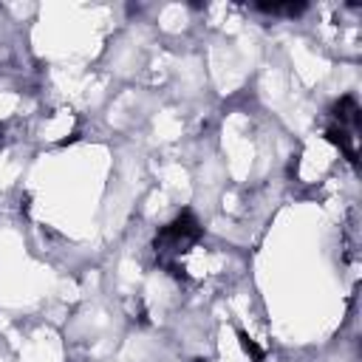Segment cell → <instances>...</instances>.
Here are the masks:
<instances>
[{
  "mask_svg": "<svg viewBox=\"0 0 362 362\" xmlns=\"http://www.w3.org/2000/svg\"><path fill=\"white\" fill-rule=\"evenodd\" d=\"M204 229L192 212H181L175 221H170L158 235H156V255L161 263H170V257L187 252L201 240Z\"/></svg>",
  "mask_w": 362,
  "mask_h": 362,
  "instance_id": "cell-1",
  "label": "cell"
},
{
  "mask_svg": "<svg viewBox=\"0 0 362 362\" xmlns=\"http://www.w3.org/2000/svg\"><path fill=\"white\" fill-rule=\"evenodd\" d=\"M257 11L263 14H286V17H297L300 11H305V3H255Z\"/></svg>",
  "mask_w": 362,
  "mask_h": 362,
  "instance_id": "cell-2",
  "label": "cell"
},
{
  "mask_svg": "<svg viewBox=\"0 0 362 362\" xmlns=\"http://www.w3.org/2000/svg\"><path fill=\"white\" fill-rule=\"evenodd\" d=\"M240 342H243L246 354H252V359H255V362H260V359H263V351H260V348H257V345H255V342H252L246 334H240Z\"/></svg>",
  "mask_w": 362,
  "mask_h": 362,
  "instance_id": "cell-3",
  "label": "cell"
}]
</instances>
